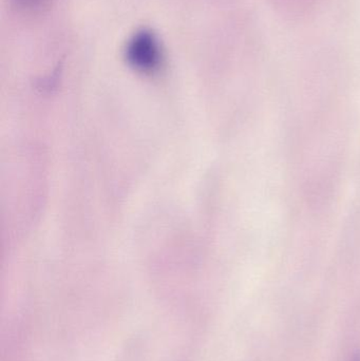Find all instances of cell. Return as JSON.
<instances>
[{
    "instance_id": "cell-1",
    "label": "cell",
    "mask_w": 360,
    "mask_h": 361,
    "mask_svg": "<svg viewBox=\"0 0 360 361\" xmlns=\"http://www.w3.org/2000/svg\"><path fill=\"white\" fill-rule=\"evenodd\" d=\"M125 57L131 67L141 72L156 71L162 63V50L156 34L149 30L137 32L127 42Z\"/></svg>"
},
{
    "instance_id": "cell-2",
    "label": "cell",
    "mask_w": 360,
    "mask_h": 361,
    "mask_svg": "<svg viewBox=\"0 0 360 361\" xmlns=\"http://www.w3.org/2000/svg\"><path fill=\"white\" fill-rule=\"evenodd\" d=\"M18 1L25 4H33L35 2L39 1V0H18Z\"/></svg>"
},
{
    "instance_id": "cell-3",
    "label": "cell",
    "mask_w": 360,
    "mask_h": 361,
    "mask_svg": "<svg viewBox=\"0 0 360 361\" xmlns=\"http://www.w3.org/2000/svg\"><path fill=\"white\" fill-rule=\"evenodd\" d=\"M352 361H360V354H357L356 356H354Z\"/></svg>"
}]
</instances>
